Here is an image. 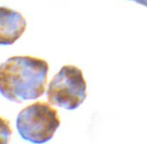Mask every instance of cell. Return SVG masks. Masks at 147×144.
<instances>
[{"label":"cell","instance_id":"8992f818","mask_svg":"<svg viewBox=\"0 0 147 144\" xmlns=\"http://www.w3.org/2000/svg\"><path fill=\"white\" fill-rule=\"evenodd\" d=\"M131 1H134V2H136L137 4H139V5L147 7V0H131Z\"/></svg>","mask_w":147,"mask_h":144},{"label":"cell","instance_id":"3957f363","mask_svg":"<svg viewBox=\"0 0 147 144\" xmlns=\"http://www.w3.org/2000/svg\"><path fill=\"white\" fill-rule=\"evenodd\" d=\"M46 95L52 105L69 111L79 108L87 98V83L81 69L63 66L49 83Z\"/></svg>","mask_w":147,"mask_h":144},{"label":"cell","instance_id":"7a4b0ae2","mask_svg":"<svg viewBox=\"0 0 147 144\" xmlns=\"http://www.w3.org/2000/svg\"><path fill=\"white\" fill-rule=\"evenodd\" d=\"M61 125L56 108L49 103L37 101L18 114L16 127L22 139L34 144H43L53 138Z\"/></svg>","mask_w":147,"mask_h":144},{"label":"cell","instance_id":"6da1fadb","mask_svg":"<svg viewBox=\"0 0 147 144\" xmlns=\"http://www.w3.org/2000/svg\"><path fill=\"white\" fill-rule=\"evenodd\" d=\"M49 66L32 56H12L0 65V93L8 101L22 103L44 94Z\"/></svg>","mask_w":147,"mask_h":144},{"label":"cell","instance_id":"5b68a950","mask_svg":"<svg viewBox=\"0 0 147 144\" xmlns=\"http://www.w3.org/2000/svg\"><path fill=\"white\" fill-rule=\"evenodd\" d=\"M12 129L10 122L2 116H0V144H9Z\"/></svg>","mask_w":147,"mask_h":144},{"label":"cell","instance_id":"277c9868","mask_svg":"<svg viewBox=\"0 0 147 144\" xmlns=\"http://www.w3.org/2000/svg\"><path fill=\"white\" fill-rule=\"evenodd\" d=\"M26 27V20L22 14L0 7V45H13L23 35Z\"/></svg>","mask_w":147,"mask_h":144}]
</instances>
